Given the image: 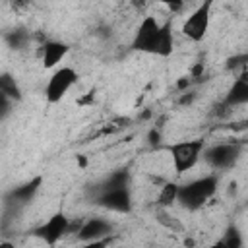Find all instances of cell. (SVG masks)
<instances>
[{"label":"cell","mask_w":248,"mask_h":248,"mask_svg":"<svg viewBox=\"0 0 248 248\" xmlns=\"http://www.w3.org/2000/svg\"><path fill=\"white\" fill-rule=\"evenodd\" d=\"M217 186H219V178L215 174H205V176L196 178V180H192L184 186H178L176 202L184 209L196 211L215 196Z\"/></svg>","instance_id":"obj_1"},{"label":"cell","mask_w":248,"mask_h":248,"mask_svg":"<svg viewBox=\"0 0 248 248\" xmlns=\"http://www.w3.org/2000/svg\"><path fill=\"white\" fill-rule=\"evenodd\" d=\"M167 151L170 153V161H172L174 172L176 174H184L190 169H194L196 163L200 161V157L203 153V140L176 141V143H170L167 147Z\"/></svg>","instance_id":"obj_2"},{"label":"cell","mask_w":248,"mask_h":248,"mask_svg":"<svg viewBox=\"0 0 248 248\" xmlns=\"http://www.w3.org/2000/svg\"><path fill=\"white\" fill-rule=\"evenodd\" d=\"M211 8H213V2L205 0L184 19L180 31L188 41L200 43L205 39V35L209 31V23H211Z\"/></svg>","instance_id":"obj_3"},{"label":"cell","mask_w":248,"mask_h":248,"mask_svg":"<svg viewBox=\"0 0 248 248\" xmlns=\"http://www.w3.org/2000/svg\"><path fill=\"white\" fill-rule=\"evenodd\" d=\"M78 83V72L70 66H62L56 68L52 72V76L48 78L46 85H45V99L46 103L54 105L58 101H62L66 97V93Z\"/></svg>","instance_id":"obj_4"},{"label":"cell","mask_w":248,"mask_h":248,"mask_svg":"<svg viewBox=\"0 0 248 248\" xmlns=\"http://www.w3.org/2000/svg\"><path fill=\"white\" fill-rule=\"evenodd\" d=\"M161 27L163 23L157 21L155 16H145L140 21V27L134 35L132 46L140 52H147V54H157L159 48V39H161Z\"/></svg>","instance_id":"obj_5"},{"label":"cell","mask_w":248,"mask_h":248,"mask_svg":"<svg viewBox=\"0 0 248 248\" xmlns=\"http://www.w3.org/2000/svg\"><path fill=\"white\" fill-rule=\"evenodd\" d=\"M68 231H70V219H68L62 211H56V213H52L45 223H41V225L33 231V234H35L39 240H43L46 246L54 248V246L66 236Z\"/></svg>","instance_id":"obj_6"},{"label":"cell","mask_w":248,"mask_h":248,"mask_svg":"<svg viewBox=\"0 0 248 248\" xmlns=\"http://www.w3.org/2000/svg\"><path fill=\"white\" fill-rule=\"evenodd\" d=\"M238 153H240V149L232 143H217V145H213L205 151V161L213 169L225 170V169H231L236 163Z\"/></svg>","instance_id":"obj_7"},{"label":"cell","mask_w":248,"mask_h":248,"mask_svg":"<svg viewBox=\"0 0 248 248\" xmlns=\"http://www.w3.org/2000/svg\"><path fill=\"white\" fill-rule=\"evenodd\" d=\"M99 203L116 213H128L132 209V196L128 188H112V190H103Z\"/></svg>","instance_id":"obj_8"},{"label":"cell","mask_w":248,"mask_h":248,"mask_svg":"<svg viewBox=\"0 0 248 248\" xmlns=\"http://www.w3.org/2000/svg\"><path fill=\"white\" fill-rule=\"evenodd\" d=\"M112 232V223H108L103 217H93L85 221L78 229V240L79 242H91V240H103L108 238Z\"/></svg>","instance_id":"obj_9"},{"label":"cell","mask_w":248,"mask_h":248,"mask_svg":"<svg viewBox=\"0 0 248 248\" xmlns=\"http://www.w3.org/2000/svg\"><path fill=\"white\" fill-rule=\"evenodd\" d=\"M68 50H70V46L62 41H46L43 45V66L46 70L56 68L62 62V58L68 54Z\"/></svg>","instance_id":"obj_10"},{"label":"cell","mask_w":248,"mask_h":248,"mask_svg":"<svg viewBox=\"0 0 248 248\" xmlns=\"http://www.w3.org/2000/svg\"><path fill=\"white\" fill-rule=\"evenodd\" d=\"M174 50V37H172V27L170 23H163L161 27V39H159V48H157V56L161 58H167L170 56Z\"/></svg>","instance_id":"obj_11"},{"label":"cell","mask_w":248,"mask_h":248,"mask_svg":"<svg viewBox=\"0 0 248 248\" xmlns=\"http://www.w3.org/2000/svg\"><path fill=\"white\" fill-rule=\"evenodd\" d=\"M248 101V83L246 79H236L229 97H227V105H244Z\"/></svg>","instance_id":"obj_12"},{"label":"cell","mask_w":248,"mask_h":248,"mask_svg":"<svg viewBox=\"0 0 248 248\" xmlns=\"http://www.w3.org/2000/svg\"><path fill=\"white\" fill-rule=\"evenodd\" d=\"M176 196H178V184H176V182H165V184L161 186L157 203H159L161 207H170V205L176 203Z\"/></svg>","instance_id":"obj_13"},{"label":"cell","mask_w":248,"mask_h":248,"mask_svg":"<svg viewBox=\"0 0 248 248\" xmlns=\"http://www.w3.org/2000/svg\"><path fill=\"white\" fill-rule=\"evenodd\" d=\"M0 93L10 97L12 101H19L21 99L19 87L16 83V78H12L10 74H0Z\"/></svg>","instance_id":"obj_14"},{"label":"cell","mask_w":248,"mask_h":248,"mask_svg":"<svg viewBox=\"0 0 248 248\" xmlns=\"http://www.w3.org/2000/svg\"><path fill=\"white\" fill-rule=\"evenodd\" d=\"M39 184H41V176H37V178H33L31 182H27V184L19 186L17 190H14V194H12V196H14L17 202H29V200L37 194Z\"/></svg>","instance_id":"obj_15"},{"label":"cell","mask_w":248,"mask_h":248,"mask_svg":"<svg viewBox=\"0 0 248 248\" xmlns=\"http://www.w3.org/2000/svg\"><path fill=\"white\" fill-rule=\"evenodd\" d=\"M223 242H225L227 248H240V246H242V236H240L238 231L232 229V231L227 232V236L223 238Z\"/></svg>","instance_id":"obj_16"},{"label":"cell","mask_w":248,"mask_h":248,"mask_svg":"<svg viewBox=\"0 0 248 248\" xmlns=\"http://www.w3.org/2000/svg\"><path fill=\"white\" fill-rule=\"evenodd\" d=\"M10 45L14 46V48H21L23 45H25V41H27V35L25 33H21V31H14V33H10Z\"/></svg>","instance_id":"obj_17"},{"label":"cell","mask_w":248,"mask_h":248,"mask_svg":"<svg viewBox=\"0 0 248 248\" xmlns=\"http://www.w3.org/2000/svg\"><path fill=\"white\" fill-rule=\"evenodd\" d=\"M10 110H12V99L0 93V120H4L10 114Z\"/></svg>","instance_id":"obj_18"},{"label":"cell","mask_w":248,"mask_h":248,"mask_svg":"<svg viewBox=\"0 0 248 248\" xmlns=\"http://www.w3.org/2000/svg\"><path fill=\"white\" fill-rule=\"evenodd\" d=\"M110 244V236L103 238V240H91V242H81L78 248H108Z\"/></svg>","instance_id":"obj_19"},{"label":"cell","mask_w":248,"mask_h":248,"mask_svg":"<svg viewBox=\"0 0 248 248\" xmlns=\"http://www.w3.org/2000/svg\"><path fill=\"white\" fill-rule=\"evenodd\" d=\"M203 248H227V246H225L223 240H217V242H213V244H209V246H203Z\"/></svg>","instance_id":"obj_20"},{"label":"cell","mask_w":248,"mask_h":248,"mask_svg":"<svg viewBox=\"0 0 248 248\" xmlns=\"http://www.w3.org/2000/svg\"><path fill=\"white\" fill-rule=\"evenodd\" d=\"M0 248H16L12 242H0Z\"/></svg>","instance_id":"obj_21"}]
</instances>
